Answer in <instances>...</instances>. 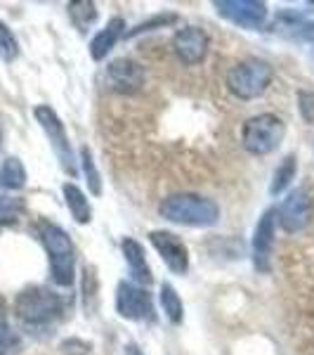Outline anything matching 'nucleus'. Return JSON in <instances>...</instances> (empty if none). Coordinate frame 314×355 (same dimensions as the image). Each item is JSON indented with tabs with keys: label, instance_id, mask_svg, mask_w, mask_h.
<instances>
[{
	"label": "nucleus",
	"instance_id": "f257e3e1",
	"mask_svg": "<svg viewBox=\"0 0 314 355\" xmlns=\"http://www.w3.org/2000/svg\"><path fill=\"white\" fill-rule=\"evenodd\" d=\"M161 218L187 227H210L220 220V206L208 197L192 192L170 194L158 204Z\"/></svg>",
	"mask_w": 314,
	"mask_h": 355
},
{
	"label": "nucleus",
	"instance_id": "f03ea898",
	"mask_svg": "<svg viewBox=\"0 0 314 355\" xmlns=\"http://www.w3.org/2000/svg\"><path fill=\"white\" fill-rule=\"evenodd\" d=\"M64 313V301L48 287H26L15 299V315L24 327L45 329L53 327Z\"/></svg>",
	"mask_w": 314,
	"mask_h": 355
},
{
	"label": "nucleus",
	"instance_id": "7ed1b4c3",
	"mask_svg": "<svg viewBox=\"0 0 314 355\" xmlns=\"http://www.w3.org/2000/svg\"><path fill=\"white\" fill-rule=\"evenodd\" d=\"M38 237L48 251L55 284L71 287L73 277H76V249H73L71 237L50 220H38Z\"/></svg>",
	"mask_w": 314,
	"mask_h": 355
},
{
	"label": "nucleus",
	"instance_id": "20e7f679",
	"mask_svg": "<svg viewBox=\"0 0 314 355\" xmlns=\"http://www.w3.org/2000/svg\"><path fill=\"white\" fill-rule=\"evenodd\" d=\"M274 81V69L265 60H243L227 73V88L239 100H255Z\"/></svg>",
	"mask_w": 314,
	"mask_h": 355
},
{
	"label": "nucleus",
	"instance_id": "39448f33",
	"mask_svg": "<svg viewBox=\"0 0 314 355\" xmlns=\"http://www.w3.org/2000/svg\"><path fill=\"white\" fill-rule=\"evenodd\" d=\"M286 135V123L277 114H258L250 116L241 128V147L253 157L272 154Z\"/></svg>",
	"mask_w": 314,
	"mask_h": 355
},
{
	"label": "nucleus",
	"instance_id": "423d86ee",
	"mask_svg": "<svg viewBox=\"0 0 314 355\" xmlns=\"http://www.w3.org/2000/svg\"><path fill=\"white\" fill-rule=\"evenodd\" d=\"M33 116H36V121L41 123L43 133L48 135L57 162H59V166H62V171L68 173L71 178H76L78 168H76V159H73L71 142H68L64 123H62V119L57 116V112L50 105H38L36 110H33Z\"/></svg>",
	"mask_w": 314,
	"mask_h": 355
},
{
	"label": "nucleus",
	"instance_id": "0eeeda50",
	"mask_svg": "<svg viewBox=\"0 0 314 355\" xmlns=\"http://www.w3.org/2000/svg\"><path fill=\"white\" fill-rule=\"evenodd\" d=\"M102 81H104V88L111 90V93L118 95H135L145 88L147 73L142 64H137L135 60H128V57H118L107 64L104 73H102Z\"/></svg>",
	"mask_w": 314,
	"mask_h": 355
},
{
	"label": "nucleus",
	"instance_id": "6e6552de",
	"mask_svg": "<svg viewBox=\"0 0 314 355\" xmlns=\"http://www.w3.org/2000/svg\"><path fill=\"white\" fill-rule=\"evenodd\" d=\"M116 311L121 318L135 320V322H154V318H156L149 291L133 282H118Z\"/></svg>",
	"mask_w": 314,
	"mask_h": 355
},
{
	"label": "nucleus",
	"instance_id": "1a4fd4ad",
	"mask_svg": "<svg viewBox=\"0 0 314 355\" xmlns=\"http://www.w3.org/2000/svg\"><path fill=\"white\" fill-rule=\"evenodd\" d=\"M215 10L227 21L241 28H260L267 21V5L258 0H215Z\"/></svg>",
	"mask_w": 314,
	"mask_h": 355
},
{
	"label": "nucleus",
	"instance_id": "9d476101",
	"mask_svg": "<svg viewBox=\"0 0 314 355\" xmlns=\"http://www.w3.org/2000/svg\"><path fill=\"white\" fill-rule=\"evenodd\" d=\"M210 38L201 26H182L173 36V53L185 67L201 64L208 55Z\"/></svg>",
	"mask_w": 314,
	"mask_h": 355
},
{
	"label": "nucleus",
	"instance_id": "9b49d317",
	"mask_svg": "<svg viewBox=\"0 0 314 355\" xmlns=\"http://www.w3.org/2000/svg\"><path fill=\"white\" fill-rule=\"evenodd\" d=\"M274 234H277V209H267L253 230V268L258 272L272 270Z\"/></svg>",
	"mask_w": 314,
	"mask_h": 355
},
{
	"label": "nucleus",
	"instance_id": "f8f14e48",
	"mask_svg": "<svg viewBox=\"0 0 314 355\" xmlns=\"http://www.w3.org/2000/svg\"><path fill=\"white\" fill-rule=\"evenodd\" d=\"M279 218V225L284 227L286 232H300L310 225L312 220V199H310V192L305 187H295L293 192L284 199L281 209L277 214Z\"/></svg>",
	"mask_w": 314,
	"mask_h": 355
},
{
	"label": "nucleus",
	"instance_id": "ddd939ff",
	"mask_svg": "<svg viewBox=\"0 0 314 355\" xmlns=\"http://www.w3.org/2000/svg\"><path fill=\"white\" fill-rule=\"evenodd\" d=\"M149 242H151L154 249L158 251V256L163 259V263L168 266L170 272L185 275L187 270H190V251H187L185 242H182L175 232L151 230L149 232Z\"/></svg>",
	"mask_w": 314,
	"mask_h": 355
},
{
	"label": "nucleus",
	"instance_id": "4468645a",
	"mask_svg": "<svg viewBox=\"0 0 314 355\" xmlns=\"http://www.w3.org/2000/svg\"><path fill=\"white\" fill-rule=\"evenodd\" d=\"M123 33H125V21L121 17H111V19L107 21V26L100 28L93 41H90V57H93L95 62H102L113 48H116V43L123 38Z\"/></svg>",
	"mask_w": 314,
	"mask_h": 355
},
{
	"label": "nucleus",
	"instance_id": "2eb2a0df",
	"mask_svg": "<svg viewBox=\"0 0 314 355\" xmlns=\"http://www.w3.org/2000/svg\"><path fill=\"white\" fill-rule=\"evenodd\" d=\"M121 249H123V259L128 263V270L133 275L135 282L145 284V287H149L154 282V275L149 270V263L145 259V249H142V244L137 242L133 237H125L121 242Z\"/></svg>",
	"mask_w": 314,
	"mask_h": 355
},
{
	"label": "nucleus",
	"instance_id": "dca6fc26",
	"mask_svg": "<svg viewBox=\"0 0 314 355\" xmlns=\"http://www.w3.org/2000/svg\"><path fill=\"white\" fill-rule=\"evenodd\" d=\"M274 28H277L281 36L290 38V41H310V43H314V21L302 19V17L288 12V10L277 17Z\"/></svg>",
	"mask_w": 314,
	"mask_h": 355
},
{
	"label": "nucleus",
	"instance_id": "f3484780",
	"mask_svg": "<svg viewBox=\"0 0 314 355\" xmlns=\"http://www.w3.org/2000/svg\"><path fill=\"white\" fill-rule=\"evenodd\" d=\"M62 194H64L68 214L73 216V220H76L78 225H85V223L93 220V209H90V202L81 187H76L73 182H66V185L62 187Z\"/></svg>",
	"mask_w": 314,
	"mask_h": 355
},
{
	"label": "nucleus",
	"instance_id": "a211bd4d",
	"mask_svg": "<svg viewBox=\"0 0 314 355\" xmlns=\"http://www.w3.org/2000/svg\"><path fill=\"white\" fill-rule=\"evenodd\" d=\"M26 185V168L24 164L19 162L17 157L5 159L3 166H0V187L3 190H21Z\"/></svg>",
	"mask_w": 314,
	"mask_h": 355
},
{
	"label": "nucleus",
	"instance_id": "6ab92c4d",
	"mask_svg": "<svg viewBox=\"0 0 314 355\" xmlns=\"http://www.w3.org/2000/svg\"><path fill=\"white\" fill-rule=\"evenodd\" d=\"M295 173H298V159H295V154H288V157L281 159V164L277 166V171L272 175V185H270L272 197H277V194L286 190L290 182L295 180Z\"/></svg>",
	"mask_w": 314,
	"mask_h": 355
},
{
	"label": "nucleus",
	"instance_id": "aec40b11",
	"mask_svg": "<svg viewBox=\"0 0 314 355\" xmlns=\"http://www.w3.org/2000/svg\"><path fill=\"white\" fill-rule=\"evenodd\" d=\"M158 301H161L165 318H168L173 324H182V320H185V306H182V299H180L178 291H175L173 284H161Z\"/></svg>",
	"mask_w": 314,
	"mask_h": 355
},
{
	"label": "nucleus",
	"instance_id": "412c9836",
	"mask_svg": "<svg viewBox=\"0 0 314 355\" xmlns=\"http://www.w3.org/2000/svg\"><path fill=\"white\" fill-rule=\"evenodd\" d=\"M68 17H71L76 28L88 31V26H93L97 19V8L90 0H73V3H68Z\"/></svg>",
	"mask_w": 314,
	"mask_h": 355
},
{
	"label": "nucleus",
	"instance_id": "4be33fe9",
	"mask_svg": "<svg viewBox=\"0 0 314 355\" xmlns=\"http://www.w3.org/2000/svg\"><path fill=\"white\" fill-rule=\"evenodd\" d=\"M24 211H26L24 199L0 194V225H15V223H19Z\"/></svg>",
	"mask_w": 314,
	"mask_h": 355
},
{
	"label": "nucleus",
	"instance_id": "5701e85b",
	"mask_svg": "<svg viewBox=\"0 0 314 355\" xmlns=\"http://www.w3.org/2000/svg\"><path fill=\"white\" fill-rule=\"evenodd\" d=\"M81 168H83L85 180H88V190L93 192L95 197H100L102 194V175H100V171H97L93 152H90L88 147H81Z\"/></svg>",
	"mask_w": 314,
	"mask_h": 355
},
{
	"label": "nucleus",
	"instance_id": "b1692460",
	"mask_svg": "<svg viewBox=\"0 0 314 355\" xmlns=\"http://www.w3.org/2000/svg\"><path fill=\"white\" fill-rule=\"evenodd\" d=\"M21 348V341L17 336V331L10 327L5 313L0 311V355H17Z\"/></svg>",
	"mask_w": 314,
	"mask_h": 355
},
{
	"label": "nucleus",
	"instance_id": "393cba45",
	"mask_svg": "<svg viewBox=\"0 0 314 355\" xmlns=\"http://www.w3.org/2000/svg\"><path fill=\"white\" fill-rule=\"evenodd\" d=\"M17 55H19V43H17L15 33L10 31V26L0 19V60L15 62Z\"/></svg>",
	"mask_w": 314,
	"mask_h": 355
},
{
	"label": "nucleus",
	"instance_id": "a878e982",
	"mask_svg": "<svg viewBox=\"0 0 314 355\" xmlns=\"http://www.w3.org/2000/svg\"><path fill=\"white\" fill-rule=\"evenodd\" d=\"M175 21H178V15H156V17H151V19L137 24L133 31L125 33V38H135V36H140V33H147V31H156V28L175 24Z\"/></svg>",
	"mask_w": 314,
	"mask_h": 355
},
{
	"label": "nucleus",
	"instance_id": "bb28decb",
	"mask_svg": "<svg viewBox=\"0 0 314 355\" xmlns=\"http://www.w3.org/2000/svg\"><path fill=\"white\" fill-rule=\"evenodd\" d=\"M300 112H302V116H305V121L307 123H312L314 121V97L312 95H307V93H300Z\"/></svg>",
	"mask_w": 314,
	"mask_h": 355
},
{
	"label": "nucleus",
	"instance_id": "cd10ccee",
	"mask_svg": "<svg viewBox=\"0 0 314 355\" xmlns=\"http://www.w3.org/2000/svg\"><path fill=\"white\" fill-rule=\"evenodd\" d=\"M123 355H145V353L140 351V346H137V343H125Z\"/></svg>",
	"mask_w": 314,
	"mask_h": 355
}]
</instances>
